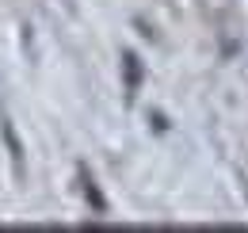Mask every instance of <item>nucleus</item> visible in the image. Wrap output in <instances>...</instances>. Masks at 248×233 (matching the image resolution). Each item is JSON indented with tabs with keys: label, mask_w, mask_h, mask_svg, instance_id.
Wrapping results in <instances>:
<instances>
[{
	"label": "nucleus",
	"mask_w": 248,
	"mask_h": 233,
	"mask_svg": "<svg viewBox=\"0 0 248 233\" xmlns=\"http://www.w3.org/2000/svg\"><path fill=\"white\" fill-rule=\"evenodd\" d=\"M80 183H84V195H88L92 210H95V214H103V195L95 191V183H92V176H88V168H80Z\"/></svg>",
	"instance_id": "f03ea898"
},
{
	"label": "nucleus",
	"mask_w": 248,
	"mask_h": 233,
	"mask_svg": "<svg viewBox=\"0 0 248 233\" xmlns=\"http://www.w3.org/2000/svg\"><path fill=\"white\" fill-rule=\"evenodd\" d=\"M123 69H126V96L134 100V92H138V81H141V61L134 58V54H123Z\"/></svg>",
	"instance_id": "f257e3e1"
},
{
	"label": "nucleus",
	"mask_w": 248,
	"mask_h": 233,
	"mask_svg": "<svg viewBox=\"0 0 248 233\" xmlns=\"http://www.w3.org/2000/svg\"><path fill=\"white\" fill-rule=\"evenodd\" d=\"M4 142H8V149H12V157L23 165V149L16 146V134H12V122H4Z\"/></svg>",
	"instance_id": "7ed1b4c3"
}]
</instances>
